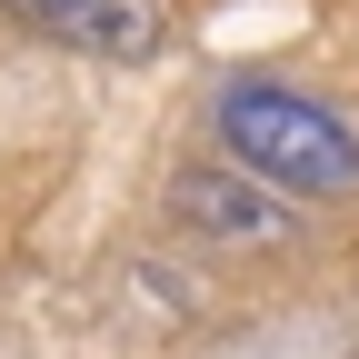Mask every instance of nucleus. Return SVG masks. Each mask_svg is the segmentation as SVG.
I'll return each instance as SVG.
<instances>
[{
	"instance_id": "obj_1",
	"label": "nucleus",
	"mask_w": 359,
	"mask_h": 359,
	"mask_svg": "<svg viewBox=\"0 0 359 359\" xmlns=\"http://www.w3.org/2000/svg\"><path fill=\"white\" fill-rule=\"evenodd\" d=\"M219 140H230V160L250 180H269L290 200L359 190V130L320 100H299V90H280V80H230L219 90Z\"/></svg>"
},
{
	"instance_id": "obj_3",
	"label": "nucleus",
	"mask_w": 359,
	"mask_h": 359,
	"mask_svg": "<svg viewBox=\"0 0 359 359\" xmlns=\"http://www.w3.org/2000/svg\"><path fill=\"white\" fill-rule=\"evenodd\" d=\"M11 20H40V30H70V20H90V0H0Z\"/></svg>"
},
{
	"instance_id": "obj_2",
	"label": "nucleus",
	"mask_w": 359,
	"mask_h": 359,
	"mask_svg": "<svg viewBox=\"0 0 359 359\" xmlns=\"http://www.w3.org/2000/svg\"><path fill=\"white\" fill-rule=\"evenodd\" d=\"M180 210L210 219V230H230V240H259V230H269V210L240 200V190H219V180H180Z\"/></svg>"
}]
</instances>
